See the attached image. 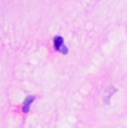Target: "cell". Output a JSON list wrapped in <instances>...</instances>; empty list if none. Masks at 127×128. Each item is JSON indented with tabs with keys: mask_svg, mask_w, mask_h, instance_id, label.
<instances>
[{
	"mask_svg": "<svg viewBox=\"0 0 127 128\" xmlns=\"http://www.w3.org/2000/svg\"><path fill=\"white\" fill-rule=\"evenodd\" d=\"M54 44H55V48L56 50L60 51L64 55H67L68 52V48L65 46V42H64V38L62 36H56L55 40H54Z\"/></svg>",
	"mask_w": 127,
	"mask_h": 128,
	"instance_id": "obj_1",
	"label": "cell"
},
{
	"mask_svg": "<svg viewBox=\"0 0 127 128\" xmlns=\"http://www.w3.org/2000/svg\"><path fill=\"white\" fill-rule=\"evenodd\" d=\"M36 97L35 96H28V97H26L25 102H24V106H22V112H28L29 109H30V106L34 102H35Z\"/></svg>",
	"mask_w": 127,
	"mask_h": 128,
	"instance_id": "obj_2",
	"label": "cell"
}]
</instances>
